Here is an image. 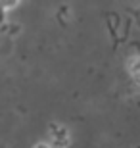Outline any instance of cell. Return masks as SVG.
Masks as SVG:
<instances>
[{"mask_svg":"<svg viewBox=\"0 0 140 148\" xmlns=\"http://www.w3.org/2000/svg\"><path fill=\"white\" fill-rule=\"evenodd\" d=\"M21 0H0V10L2 12H8V10H14Z\"/></svg>","mask_w":140,"mask_h":148,"instance_id":"cell-2","label":"cell"},{"mask_svg":"<svg viewBox=\"0 0 140 148\" xmlns=\"http://www.w3.org/2000/svg\"><path fill=\"white\" fill-rule=\"evenodd\" d=\"M35 148H50V146H48V144H44V143H40V144H37Z\"/></svg>","mask_w":140,"mask_h":148,"instance_id":"cell-3","label":"cell"},{"mask_svg":"<svg viewBox=\"0 0 140 148\" xmlns=\"http://www.w3.org/2000/svg\"><path fill=\"white\" fill-rule=\"evenodd\" d=\"M50 144L54 148H65L69 144V131L65 127L54 123L50 127Z\"/></svg>","mask_w":140,"mask_h":148,"instance_id":"cell-1","label":"cell"}]
</instances>
